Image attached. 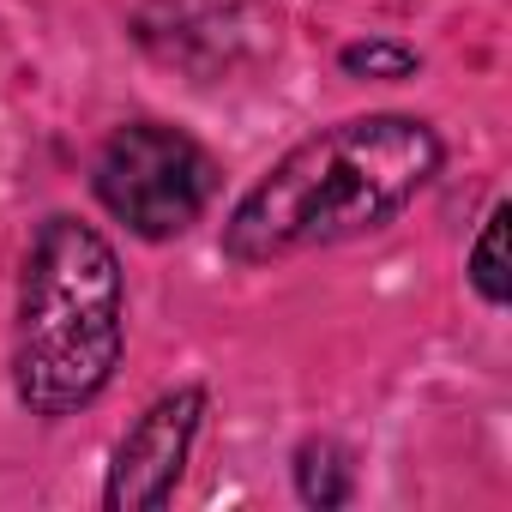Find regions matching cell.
Wrapping results in <instances>:
<instances>
[{"label":"cell","mask_w":512,"mask_h":512,"mask_svg":"<svg viewBox=\"0 0 512 512\" xmlns=\"http://www.w3.org/2000/svg\"><path fill=\"white\" fill-rule=\"evenodd\" d=\"M440 169V139L416 115H356L302 139L260 187H253L229 229L223 253L235 266H272L308 247H332L392 223Z\"/></svg>","instance_id":"obj_1"},{"label":"cell","mask_w":512,"mask_h":512,"mask_svg":"<svg viewBox=\"0 0 512 512\" xmlns=\"http://www.w3.org/2000/svg\"><path fill=\"white\" fill-rule=\"evenodd\" d=\"M121 338H127V296L115 247L79 217H49L19 278V338H13L19 404L31 416L85 410L109 386Z\"/></svg>","instance_id":"obj_2"},{"label":"cell","mask_w":512,"mask_h":512,"mask_svg":"<svg viewBox=\"0 0 512 512\" xmlns=\"http://www.w3.org/2000/svg\"><path fill=\"white\" fill-rule=\"evenodd\" d=\"M217 193V163L175 127L133 121L97 157V199L145 241L187 235Z\"/></svg>","instance_id":"obj_3"},{"label":"cell","mask_w":512,"mask_h":512,"mask_svg":"<svg viewBox=\"0 0 512 512\" xmlns=\"http://www.w3.org/2000/svg\"><path fill=\"white\" fill-rule=\"evenodd\" d=\"M199 416H205V392H199V386L163 392V398L121 434L103 500H109L115 512H151V506H163V500L175 494V482H181V464H187V452H193Z\"/></svg>","instance_id":"obj_4"},{"label":"cell","mask_w":512,"mask_h":512,"mask_svg":"<svg viewBox=\"0 0 512 512\" xmlns=\"http://www.w3.org/2000/svg\"><path fill=\"white\" fill-rule=\"evenodd\" d=\"M296 482H302V500L314 506H338L350 494V464L332 440H308L302 458H296Z\"/></svg>","instance_id":"obj_5"},{"label":"cell","mask_w":512,"mask_h":512,"mask_svg":"<svg viewBox=\"0 0 512 512\" xmlns=\"http://www.w3.org/2000/svg\"><path fill=\"white\" fill-rule=\"evenodd\" d=\"M470 284L482 290V302H494V308L506 302V205L488 211V223L470 247Z\"/></svg>","instance_id":"obj_6"},{"label":"cell","mask_w":512,"mask_h":512,"mask_svg":"<svg viewBox=\"0 0 512 512\" xmlns=\"http://www.w3.org/2000/svg\"><path fill=\"white\" fill-rule=\"evenodd\" d=\"M344 67L350 73H368V79H404V73H416V55L398 49V43H350L344 49Z\"/></svg>","instance_id":"obj_7"}]
</instances>
